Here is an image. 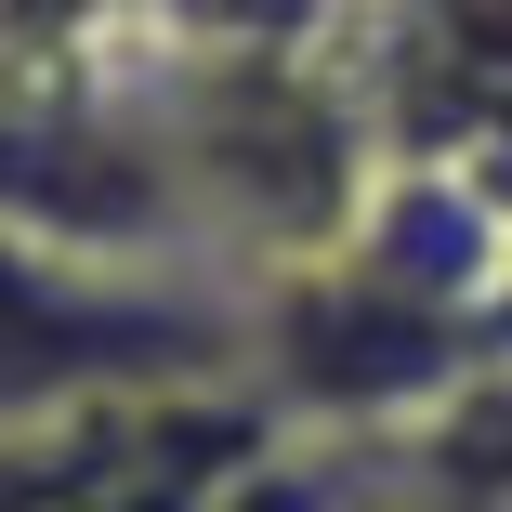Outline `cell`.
I'll list each match as a JSON object with an SVG mask.
<instances>
[]
</instances>
